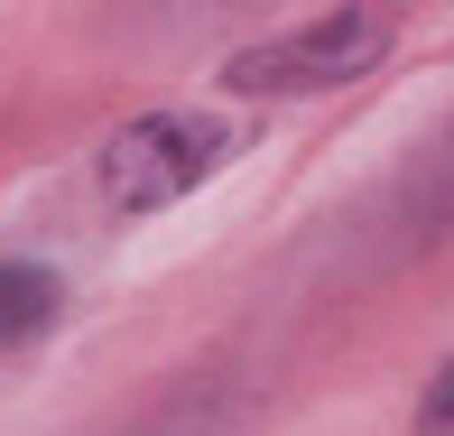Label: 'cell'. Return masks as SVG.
Wrapping results in <instances>:
<instances>
[{
	"mask_svg": "<svg viewBox=\"0 0 454 436\" xmlns=\"http://www.w3.org/2000/svg\"><path fill=\"white\" fill-rule=\"evenodd\" d=\"M232 158V131L204 112H149L130 121V131H112V149H102V195L121 204V214H158V204H176L185 186H204Z\"/></svg>",
	"mask_w": 454,
	"mask_h": 436,
	"instance_id": "6da1fadb",
	"label": "cell"
},
{
	"mask_svg": "<svg viewBox=\"0 0 454 436\" xmlns=\"http://www.w3.org/2000/svg\"><path fill=\"white\" fill-rule=\"evenodd\" d=\"M380 47H389V19L380 10H334V19H316V28L270 37V47H241L232 66H223V84H232V93H325V84L371 75Z\"/></svg>",
	"mask_w": 454,
	"mask_h": 436,
	"instance_id": "7a4b0ae2",
	"label": "cell"
},
{
	"mask_svg": "<svg viewBox=\"0 0 454 436\" xmlns=\"http://www.w3.org/2000/svg\"><path fill=\"white\" fill-rule=\"evenodd\" d=\"M56 325V279L47 269H0V344H28Z\"/></svg>",
	"mask_w": 454,
	"mask_h": 436,
	"instance_id": "3957f363",
	"label": "cell"
},
{
	"mask_svg": "<svg viewBox=\"0 0 454 436\" xmlns=\"http://www.w3.org/2000/svg\"><path fill=\"white\" fill-rule=\"evenodd\" d=\"M418 436H454V362L427 381V400H418Z\"/></svg>",
	"mask_w": 454,
	"mask_h": 436,
	"instance_id": "277c9868",
	"label": "cell"
}]
</instances>
